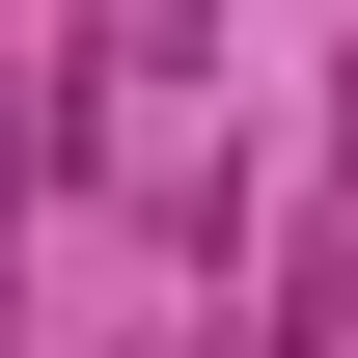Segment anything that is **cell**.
I'll return each mask as SVG.
<instances>
[{"instance_id": "cell-2", "label": "cell", "mask_w": 358, "mask_h": 358, "mask_svg": "<svg viewBox=\"0 0 358 358\" xmlns=\"http://www.w3.org/2000/svg\"><path fill=\"white\" fill-rule=\"evenodd\" d=\"M193 358H248V331H193Z\"/></svg>"}, {"instance_id": "cell-1", "label": "cell", "mask_w": 358, "mask_h": 358, "mask_svg": "<svg viewBox=\"0 0 358 358\" xmlns=\"http://www.w3.org/2000/svg\"><path fill=\"white\" fill-rule=\"evenodd\" d=\"M331 166H358V55H331Z\"/></svg>"}]
</instances>
